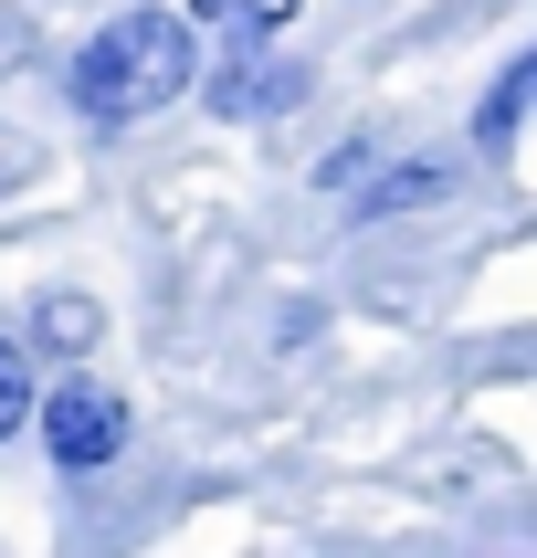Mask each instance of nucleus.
Masks as SVG:
<instances>
[{
    "instance_id": "1",
    "label": "nucleus",
    "mask_w": 537,
    "mask_h": 558,
    "mask_svg": "<svg viewBox=\"0 0 537 558\" xmlns=\"http://www.w3.org/2000/svg\"><path fill=\"white\" fill-rule=\"evenodd\" d=\"M169 95H190V11H117L74 53V117L85 126H137Z\"/></svg>"
},
{
    "instance_id": "2",
    "label": "nucleus",
    "mask_w": 537,
    "mask_h": 558,
    "mask_svg": "<svg viewBox=\"0 0 537 558\" xmlns=\"http://www.w3.org/2000/svg\"><path fill=\"white\" fill-rule=\"evenodd\" d=\"M42 453H53L63 474H106L126 453V401L106 379H63L53 401H42Z\"/></svg>"
},
{
    "instance_id": "3",
    "label": "nucleus",
    "mask_w": 537,
    "mask_h": 558,
    "mask_svg": "<svg viewBox=\"0 0 537 558\" xmlns=\"http://www.w3.org/2000/svg\"><path fill=\"white\" fill-rule=\"evenodd\" d=\"M432 201H453V158H401V169H379V180L358 190V221H390V211H432Z\"/></svg>"
},
{
    "instance_id": "4",
    "label": "nucleus",
    "mask_w": 537,
    "mask_h": 558,
    "mask_svg": "<svg viewBox=\"0 0 537 558\" xmlns=\"http://www.w3.org/2000/svg\"><path fill=\"white\" fill-rule=\"evenodd\" d=\"M295 95H306L295 63H232V74L211 85V106L221 117H274V106H295Z\"/></svg>"
},
{
    "instance_id": "5",
    "label": "nucleus",
    "mask_w": 537,
    "mask_h": 558,
    "mask_svg": "<svg viewBox=\"0 0 537 558\" xmlns=\"http://www.w3.org/2000/svg\"><path fill=\"white\" fill-rule=\"evenodd\" d=\"M527 85H537V63L516 53L496 74V95H485V117H474V137H485V148H505V137H516V106H527Z\"/></svg>"
},
{
    "instance_id": "6",
    "label": "nucleus",
    "mask_w": 537,
    "mask_h": 558,
    "mask_svg": "<svg viewBox=\"0 0 537 558\" xmlns=\"http://www.w3.org/2000/svg\"><path fill=\"white\" fill-rule=\"evenodd\" d=\"M32 338L85 348V338H95V306H85V295H42V306H32Z\"/></svg>"
},
{
    "instance_id": "7",
    "label": "nucleus",
    "mask_w": 537,
    "mask_h": 558,
    "mask_svg": "<svg viewBox=\"0 0 537 558\" xmlns=\"http://www.w3.org/2000/svg\"><path fill=\"white\" fill-rule=\"evenodd\" d=\"M22 422H32V359H22L11 338H0V442L22 433Z\"/></svg>"
},
{
    "instance_id": "8",
    "label": "nucleus",
    "mask_w": 537,
    "mask_h": 558,
    "mask_svg": "<svg viewBox=\"0 0 537 558\" xmlns=\"http://www.w3.org/2000/svg\"><path fill=\"white\" fill-rule=\"evenodd\" d=\"M221 22H243V43H264V32H284V22H295V0H232Z\"/></svg>"
},
{
    "instance_id": "9",
    "label": "nucleus",
    "mask_w": 537,
    "mask_h": 558,
    "mask_svg": "<svg viewBox=\"0 0 537 558\" xmlns=\"http://www.w3.org/2000/svg\"><path fill=\"white\" fill-rule=\"evenodd\" d=\"M22 180H32V148L11 137V126H0V190H22Z\"/></svg>"
},
{
    "instance_id": "10",
    "label": "nucleus",
    "mask_w": 537,
    "mask_h": 558,
    "mask_svg": "<svg viewBox=\"0 0 537 558\" xmlns=\"http://www.w3.org/2000/svg\"><path fill=\"white\" fill-rule=\"evenodd\" d=\"M180 11H200V22H221V11H232V0H180Z\"/></svg>"
}]
</instances>
